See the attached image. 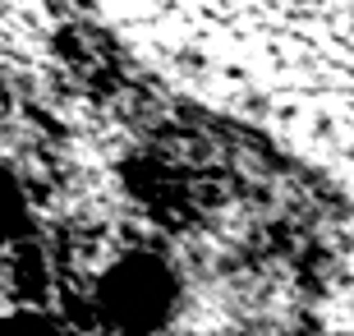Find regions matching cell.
Returning <instances> with one entry per match:
<instances>
[{"mask_svg":"<svg viewBox=\"0 0 354 336\" xmlns=\"http://www.w3.org/2000/svg\"><path fill=\"white\" fill-rule=\"evenodd\" d=\"M171 88L354 203V0H92Z\"/></svg>","mask_w":354,"mask_h":336,"instance_id":"cell-2","label":"cell"},{"mask_svg":"<svg viewBox=\"0 0 354 336\" xmlns=\"http://www.w3.org/2000/svg\"><path fill=\"white\" fill-rule=\"evenodd\" d=\"M83 5L0 0V336H354V203Z\"/></svg>","mask_w":354,"mask_h":336,"instance_id":"cell-1","label":"cell"}]
</instances>
